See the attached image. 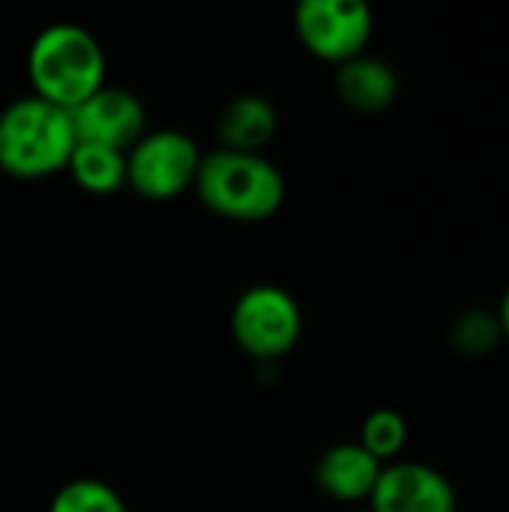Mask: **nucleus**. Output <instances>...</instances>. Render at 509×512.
Masks as SVG:
<instances>
[{"label": "nucleus", "instance_id": "nucleus-1", "mask_svg": "<svg viewBox=\"0 0 509 512\" xmlns=\"http://www.w3.org/2000/svg\"><path fill=\"white\" fill-rule=\"evenodd\" d=\"M27 72L33 96L69 111L105 87V51L81 24H48L27 51Z\"/></svg>", "mask_w": 509, "mask_h": 512}, {"label": "nucleus", "instance_id": "nucleus-2", "mask_svg": "<svg viewBox=\"0 0 509 512\" xmlns=\"http://www.w3.org/2000/svg\"><path fill=\"white\" fill-rule=\"evenodd\" d=\"M195 192L207 210L231 222H264L285 201V177L261 153L213 150L201 156Z\"/></svg>", "mask_w": 509, "mask_h": 512}, {"label": "nucleus", "instance_id": "nucleus-3", "mask_svg": "<svg viewBox=\"0 0 509 512\" xmlns=\"http://www.w3.org/2000/svg\"><path fill=\"white\" fill-rule=\"evenodd\" d=\"M75 132L66 108L39 96H21L0 111V171L39 180L69 165Z\"/></svg>", "mask_w": 509, "mask_h": 512}, {"label": "nucleus", "instance_id": "nucleus-4", "mask_svg": "<svg viewBox=\"0 0 509 512\" xmlns=\"http://www.w3.org/2000/svg\"><path fill=\"white\" fill-rule=\"evenodd\" d=\"M201 168L198 144L177 129L144 132L126 150V186L147 201H171L195 186Z\"/></svg>", "mask_w": 509, "mask_h": 512}, {"label": "nucleus", "instance_id": "nucleus-5", "mask_svg": "<svg viewBox=\"0 0 509 512\" xmlns=\"http://www.w3.org/2000/svg\"><path fill=\"white\" fill-rule=\"evenodd\" d=\"M303 330V315L297 300L279 285H255L240 294L231 312L234 342L258 357L273 360L288 354Z\"/></svg>", "mask_w": 509, "mask_h": 512}, {"label": "nucleus", "instance_id": "nucleus-6", "mask_svg": "<svg viewBox=\"0 0 509 512\" xmlns=\"http://www.w3.org/2000/svg\"><path fill=\"white\" fill-rule=\"evenodd\" d=\"M300 42L321 60L348 63L372 36V9L363 0H303L294 9Z\"/></svg>", "mask_w": 509, "mask_h": 512}, {"label": "nucleus", "instance_id": "nucleus-7", "mask_svg": "<svg viewBox=\"0 0 509 512\" xmlns=\"http://www.w3.org/2000/svg\"><path fill=\"white\" fill-rule=\"evenodd\" d=\"M69 120L75 144H99L123 153L147 132V111L141 99L123 87H99L69 108Z\"/></svg>", "mask_w": 509, "mask_h": 512}, {"label": "nucleus", "instance_id": "nucleus-8", "mask_svg": "<svg viewBox=\"0 0 509 512\" xmlns=\"http://www.w3.org/2000/svg\"><path fill=\"white\" fill-rule=\"evenodd\" d=\"M372 512H456L453 483L420 462L387 465L369 495Z\"/></svg>", "mask_w": 509, "mask_h": 512}, {"label": "nucleus", "instance_id": "nucleus-9", "mask_svg": "<svg viewBox=\"0 0 509 512\" xmlns=\"http://www.w3.org/2000/svg\"><path fill=\"white\" fill-rule=\"evenodd\" d=\"M384 465L360 444H336L321 453L315 465V483L336 501H369Z\"/></svg>", "mask_w": 509, "mask_h": 512}, {"label": "nucleus", "instance_id": "nucleus-10", "mask_svg": "<svg viewBox=\"0 0 509 512\" xmlns=\"http://www.w3.org/2000/svg\"><path fill=\"white\" fill-rule=\"evenodd\" d=\"M336 93L357 114H381L396 102L399 78L390 63L360 54L339 66Z\"/></svg>", "mask_w": 509, "mask_h": 512}, {"label": "nucleus", "instance_id": "nucleus-11", "mask_svg": "<svg viewBox=\"0 0 509 512\" xmlns=\"http://www.w3.org/2000/svg\"><path fill=\"white\" fill-rule=\"evenodd\" d=\"M279 117L270 99L258 96V93H243L234 96L219 120H216V135L222 141V150H234V153H261L273 135H276Z\"/></svg>", "mask_w": 509, "mask_h": 512}, {"label": "nucleus", "instance_id": "nucleus-12", "mask_svg": "<svg viewBox=\"0 0 509 512\" xmlns=\"http://www.w3.org/2000/svg\"><path fill=\"white\" fill-rule=\"evenodd\" d=\"M72 180L90 195H114L126 186V153L99 147V144H75L69 156Z\"/></svg>", "mask_w": 509, "mask_h": 512}, {"label": "nucleus", "instance_id": "nucleus-13", "mask_svg": "<svg viewBox=\"0 0 509 512\" xmlns=\"http://www.w3.org/2000/svg\"><path fill=\"white\" fill-rule=\"evenodd\" d=\"M501 339L504 333H501L498 315L489 309H468L450 327V345L468 360L489 357L501 345Z\"/></svg>", "mask_w": 509, "mask_h": 512}, {"label": "nucleus", "instance_id": "nucleus-14", "mask_svg": "<svg viewBox=\"0 0 509 512\" xmlns=\"http://www.w3.org/2000/svg\"><path fill=\"white\" fill-rule=\"evenodd\" d=\"M408 444V423L402 414L390 411V408H378L363 420V432H360V447L375 456L381 465L396 459Z\"/></svg>", "mask_w": 509, "mask_h": 512}, {"label": "nucleus", "instance_id": "nucleus-15", "mask_svg": "<svg viewBox=\"0 0 509 512\" xmlns=\"http://www.w3.org/2000/svg\"><path fill=\"white\" fill-rule=\"evenodd\" d=\"M48 512H129L123 498L102 480H72L66 483L54 501Z\"/></svg>", "mask_w": 509, "mask_h": 512}, {"label": "nucleus", "instance_id": "nucleus-16", "mask_svg": "<svg viewBox=\"0 0 509 512\" xmlns=\"http://www.w3.org/2000/svg\"><path fill=\"white\" fill-rule=\"evenodd\" d=\"M498 324H501V333H504V339H509V288L504 291V300H501V306H498Z\"/></svg>", "mask_w": 509, "mask_h": 512}]
</instances>
